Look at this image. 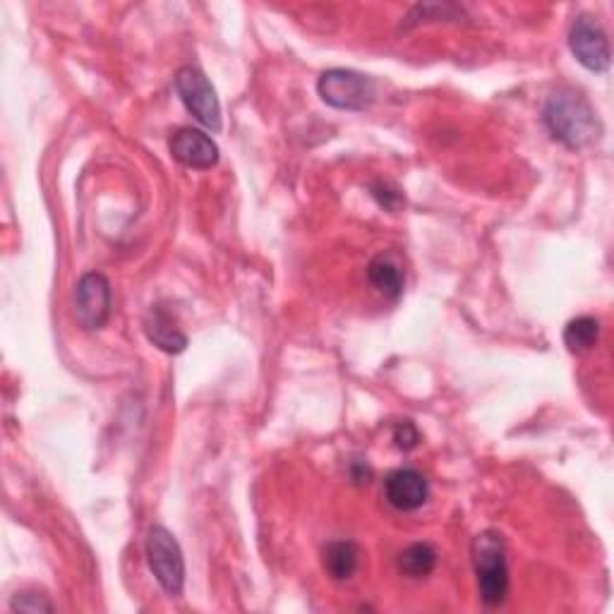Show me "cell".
Here are the masks:
<instances>
[{
  "label": "cell",
  "mask_w": 614,
  "mask_h": 614,
  "mask_svg": "<svg viewBox=\"0 0 614 614\" xmlns=\"http://www.w3.org/2000/svg\"><path fill=\"white\" fill-rule=\"evenodd\" d=\"M543 123L549 135L569 149L593 144L603 132L591 102L576 90H559L549 96L543 111Z\"/></svg>",
  "instance_id": "1"
},
{
  "label": "cell",
  "mask_w": 614,
  "mask_h": 614,
  "mask_svg": "<svg viewBox=\"0 0 614 614\" xmlns=\"http://www.w3.org/2000/svg\"><path fill=\"white\" fill-rule=\"evenodd\" d=\"M478 591L485 607L505 605L509 595V564L505 537L497 531H485L471 545Z\"/></svg>",
  "instance_id": "2"
},
{
  "label": "cell",
  "mask_w": 614,
  "mask_h": 614,
  "mask_svg": "<svg viewBox=\"0 0 614 614\" xmlns=\"http://www.w3.org/2000/svg\"><path fill=\"white\" fill-rule=\"evenodd\" d=\"M317 94L327 106L338 111H368L378 99V84L370 74L334 68L320 74Z\"/></svg>",
  "instance_id": "3"
},
{
  "label": "cell",
  "mask_w": 614,
  "mask_h": 614,
  "mask_svg": "<svg viewBox=\"0 0 614 614\" xmlns=\"http://www.w3.org/2000/svg\"><path fill=\"white\" fill-rule=\"evenodd\" d=\"M147 561L154 579L169 595H181L185 588V557L175 535L164 525H152L147 535Z\"/></svg>",
  "instance_id": "4"
},
{
  "label": "cell",
  "mask_w": 614,
  "mask_h": 614,
  "mask_svg": "<svg viewBox=\"0 0 614 614\" xmlns=\"http://www.w3.org/2000/svg\"><path fill=\"white\" fill-rule=\"evenodd\" d=\"M175 92H178L183 106L190 111L205 128H209L211 132H219L223 128L217 90L211 86L202 70L195 66H183L175 72Z\"/></svg>",
  "instance_id": "5"
},
{
  "label": "cell",
  "mask_w": 614,
  "mask_h": 614,
  "mask_svg": "<svg viewBox=\"0 0 614 614\" xmlns=\"http://www.w3.org/2000/svg\"><path fill=\"white\" fill-rule=\"evenodd\" d=\"M113 310L111 281L102 271H90L74 286V317L86 332L106 327Z\"/></svg>",
  "instance_id": "6"
},
{
  "label": "cell",
  "mask_w": 614,
  "mask_h": 614,
  "mask_svg": "<svg viewBox=\"0 0 614 614\" xmlns=\"http://www.w3.org/2000/svg\"><path fill=\"white\" fill-rule=\"evenodd\" d=\"M569 48L574 58L581 62L586 70L605 72L612 62L610 39L605 30L600 27L595 18L579 15L569 30Z\"/></svg>",
  "instance_id": "7"
},
{
  "label": "cell",
  "mask_w": 614,
  "mask_h": 614,
  "mask_svg": "<svg viewBox=\"0 0 614 614\" xmlns=\"http://www.w3.org/2000/svg\"><path fill=\"white\" fill-rule=\"evenodd\" d=\"M169 149L173 159L178 164L195 169V171H209L219 164V147L211 137L197 128H181L171 135Z\"/></svg>",
  "instance_id": "8"
},
{
  "label": "cell",
  "mask_w": 614,
  "mask_h": 614,
  "mask_svg": "<svg viewBox=\"0 0 614 614\" xmlns=\"http://www.w3.org/2000/svg\"><path fill=\"white\" fill-rule=\"evenodd\" d=\"M384 499L398 511H416L430 499L428 478L416 468H398L386 475Z\"/></svg>",
  "instance_id": "9"
},
{
  "label": "cell",
  "mask_w": 614,
  "mask_h": 614,
  "mask_svg": "<svg viewBox=\"0 0 614 614\" xmlns=\"http://www.w3.org/2000/svg\"><path fill=\"white\" fill-rule=\"evenodd\" d=\"M144 334L149 344H154L159 350H164V354L178 356L187 348V336L178 329V324L173 322V317L161 305H152V310L147 312Z\"/></svg>",
  "instance_id": "10"
},
{
  "label": "cell",
  "mask_w": 614,
  "mask_h": 614,
  "mask_svg": "<svg viewBox=\"0 0 614 614\" xmlns=\"http://www.w3.org/2000/svg\"><path fill=\"white\" fill-rule=\"evenodd\" d=\"M360 547L354 541H334L322 553V567L334 581L354 579L360 567Z\"/></svg>",
  "instance_id": "11"
},
{
  "label": "cell",
  "mask_w": 614,
  "mask_h": 614,
  "mask_svg": "<svg viewBox=\"0 0 614 614\" xmlns=\"http://www.w3.org/2000/svg\"><path fill=\"white\" fill-rule=\"evenodd\" d=\"M368 281L372 283L374 291L390 300H398L404 296V286H406L404 269H401L398 262L392 259L390 255H378L370 262Z\"/></svg>",
  "instance_id": "12"
},
{
  "label": "cell",
  "mask_w": 614,
  "mask_h": 614,
  "mask_svg": "<svg viewBox=\"0 0 614 614\" xmlns=\"http://www.w3.org/2000/svg\"><path fill=\"white\" fill-rule=\"evenodd\" d=\"M437 549L430 543H413L398 555V569L408 579H425L437 567Z\"/></svg>",
  "instance_id": "13"
},
{
  "label": "cell",
  "mask_w": 614,
  "mask_h": 614,
  "mask_svg": "<svg viewBox=\"0 0 614 614\" xmlns=\"http://www.w3.org/2000/svg\"><path fill=\"white\" fill-rule=\"evenodd\" d=\"M600 338V322L591 315L576 317L567 324L564 329V346H567L571 354H588L593 350Z\"/></svg>",
  "instance_id": "14"
},
{
  "label": "cell",
  "mask_w": 614,
  "mask_h": 614,
  "mask_svg": "<svg viewBox=\"0 0 614 614\" xmlns=\"http://www.w3.org/2000/svg\"><path fill=\"white\" fill-rule=\"evenodd\" d=\"M10 607H12V612H54L56 610L51 600H48V595L36 593V591L18 593L15 598H12Z\"/></svg>",
  "instance_id": "15"
},
{
  "label": "cell",
  "mask_w": 614,
  "mask_h": 614,
  "mask_svg": "<svg viewBox=\"0 0 614 614\" xmlns=\"http://www.w3.org/2000/svg\"><path fill=\"white\" fill-rule=\"evenodd\" d=\"M394 444H396L401 451L416 449V447L420 444V432H418L416 425H413L410 420L398 422L396 428H394Z\"/></svg>",
  "instance_id": "16"
},
{
  "label": "cell",
  "mask_w": 614,
  "mask_h": 614,
  "mask_svg": "<svg viewBox=\"0 0 614 614\" xmlns=\"http://www.w3.org/2000/svg\"><path fill=\"white\" fill-rule=\"evenodd\" d=\"M372 195L378 202L386 209H398V205L404 202V197H401V193L396 190V187H392L390 183H378V185H372Z\"/></svg>",
  "instance_id": "17"
},
{
  "label": "cell",
  "mask_w": 614,
  "mask_h": 614,
  "mask_svg": "<svg viewBox=\"0 0 614 614\" xmlns=\"http://www.w3.org/2000/svg\"><path fill=\"white\" fill-rule=\"evenodd\" d=\"M350 478H354V483H358V485H368L372 478V471L368 463L354 461V466H350Z\"/></svg>",
  "instance_id": "18"
}]
</instances>
